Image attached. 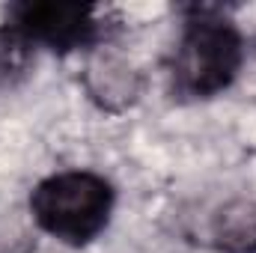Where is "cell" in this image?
Listing matches in <instances>:
<instances>
[{"instance_id":"cell-3","label":"cell","mask_w":256,"mask_h":253,"mask_svg":"<svg viewBox=\"0 0 256 253\" xmlns=\"http://www.w3.org/2000/svg\"><path fill=\"white\" fill-rule=\"evenodd\" d=\"M0 30L18 39L27 51L33 45H45L51 51L66 54L78 48H98L108 39L110 24L98 6L39 0V3H15Z\"/></svg>"},{"instance_id":"cell-5","label":"cell","mask_w":256,"mask_h":253,"mask_svg":"<svg viewBox=\"0 0 256 253\" xmlns=\"http://www.w3.org/2000/svg\"><path fill=\"white\" fill-rule=\"evenodd\" d=\"M86 90L102 108L120 110L137 98L140 80L131 72V66H126L120 57L102 54V57H92L86 66Z\"/></svg>"},{"instance_id":"cell-6","label":"cell","mask_w":256,"mask_h":253,"mask_svg":"<svg viewBox=\"0 0 256 253\" xmlns=\"http://www.w3.org/2000/svg\"><path fill=\"white\" fill-rule=\"evenodd\" d=\"M254 51H256V39H254Z\"/></svg>"},{"instance_id":"cell-4","label":"cell","mask_w":256,"mask_h":253,"mask_svg":"<svg viewBox=\"0 0 256 253\" xmlns=\"http://www.w3.org/2000/svg\"><path fill=\"white\" fill-rule=\"evenodd\" d=\"M212 244L224 253H256V196H236L212 218Z\"/></svg>"},{"instance_id":"cell-2","label":"cell","mask_w":256,"mask_h":253,"mask_svg":"<svg viewBox=\"0 0 256 253\" xmlns=\"http://www.w3.org/2000/svg\"><path fill=\"white\" fill-rule=\"evenodd\" d=\"M242 57L244 42L238 30L212 9H194L173 54V92L182 98H208L226 90L242 68Z\"/></svg>"},{"instance_id":"cell-1","label":"cell","mask_w":256,"mask_h":253,"mask_svg":"<svg viewBox=\"0 0 256 253\" xmlns=\"http://www.w3.org/2000/svg\"><path fill=\"white\" fill-rule=\"evenodd\" d=\"M114 188L90 170H68L42 179L30 194L33 220L66 244L92 242L110 220Z\"/></svg>"}]
</instances>
